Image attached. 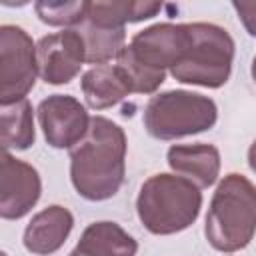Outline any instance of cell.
<instances>
[{
    "mask_svg": "<svg viewBox=\"0 0 256 256\" xmlns=\"http://www.w3.org/2000/svg\"><path fill=\"white\" fill-rule=\"evenodd\" d=\"M168 166L200 190L210 188L220 176V150L212 144H172L166 152Z\"/></svg>",
    "mask_w": 256,
    "mask_h": 256,
    "instance_id": "12",
    "label": "cell"
},
{
    "mask_svg": "<svg viewBox=\"0 0 256 256\" xmlns=\"http://www.w3.org/2000/svg\"><path fill=\"white\" fill-rule=\"evenodd\" d=\"M126 134L106 116H92L86 136L70 150V180L74 190L90 200L112 198L126 174Z\"/></svg>",
    "mask_w": 256,
    "mask_h": 256,
    "instance_id": "1",
    "label": "cell"
},
{
    "mask_svg": "<svg viewBox=\"0 0 256 256\" xmlns=\"http://www.w3.org/2000/svg\"><path fill=\"white\" fill-rule=\"evenodd\" d=\"M0 140L6 152L28 150L36 142L34 112L28 98L0 106Z\"/></svg>",
    "mask_w": 256,
    "mask_h": 256,
    "instance_id": "15",
    "label": "cell"
},
{
    "mask_svg": "<svg viewBox=\"0 0 256 256\" xmlns=\"http://www.w3.org/2000/svg\"><path fill=\"white\" fill-rule=\"evenodd\" d=\"M250 74H252V80L256 82V56L252 58V66H250Z\"/></svg>",
    "mask_w": 256,
    "mask_h": 256,
    "instance_id": "22",
    "label": "cell"
},
{
    "mask_svg": "<svg viewBox=\"0 0 256 256\" xmlns=\"http://www.w3.org/2000/svg\"><path fill=\"white\" fill-rule=\"evenodd\" d=\"M232 8L236 10L246 32L256 38V2H232Z\"/></svg>",
    "mask_w": 256,
    "mask_h": 256,
    "instance_id": "20",
    "label": "cell"
},
{
    "mask_svg": "<svg viewBox=\"0 0 256 256\" xmlns=\"http://www.w3.org/2000/svg\"><path fill=\"white\" fill-rule=\"evenodd\" d=\"M162 10L160 2H128V0H106L90 2L88 20L98 26L124 28L126 24L154 18Z\"/></svg>",
    "mask_w": 256,
    "mask_h": 256,
    "instance_id": "16",
    "label": "cell"
},
{
    "mask_svg": "<svg viewBox=\"0 0 256 256\" xmlns=\"http://www.w3.org/2000/svg\"><path fill=\"white\" fill-rule=\"evenodd\" d=\"M84 40L86 46V62L100 66L110 62L120 54L126 42V28H108V26H98L94 22L86 20L76 28Z\"/></svg>",
    "mask_w": 256,
    "mask_h": 256,
    "instance_id": "17",
    "label": "cell"
},
{
    "mask_svg": "<svg viewBox=\"0 0 256 256\" xmlns=\"http://www.w3.org/2000/svg\"><path fill=\"white\" fill-rule=\"evenodd\" d=\"M38 76L36 44L16 24L0 26V106L24 100Z\"/></svg>",
    "mask_w": 256,
    "mask_h": 256,
    "instance_id": "6",
    "label": "cell"
},
{
    "mask_svg": "<svg viewBox=\"0 0 256 256\" xmlns=\"http://www.w3.org/2000/svg\"><path fill=\"white\" fill-rule=\"evenodd\" d=\"M80 88L86 104L92 110H106L122 102L130 92V86L116 64H100L86 70L80 78Z\"/></svg>",
    "mask_w": 256,
    "mask_h": 256,
    "instance_id": "13",
    "label": "cell"
},
{
    "mask_svg": "<svg viewBox=\"0 0 256 256\" xmlns=\"http://www.w3.org/2000/svg\"><path fill=\"white\" fill-rule=\"evenodd\" d=\"M34 10L40 18V22L48 24V26H64L68 30V26L78 28L90 10V2L86 0H76V2H36Z\"/></svg>",
    "mask_w": 256,
    "mask_h": 256,
    "instance_id": "19",
    "label": "cell"
},
{
    "mask_svg": "<svg viewBox=\"0 0 256 256\" xmlns=\"http://www.w3.org/2000/svg\"><path fill=\"white\" fill-rule=\"evenodd\" d=\"M68 256H82V254H80V252H78V250H76V248H74V250H72V252H70V254H68Z\"/></svg>",
    "mask_w": 256,
    "mask_h": 256,
    "instance_id": "23",
    "label": "cell"
},
{
    "mask_svg": "<svg viewBox=\"0 0 256 256\" xmlns=\"http://www.w3.org/2000/svg\"><path fill=\"white\" fill-rule=\"evenodd\" d=\"M192 44L190 24L158 22L136 32L128 44L130 54L148 70H172L188 52Z\"/></svg>",
    "mask_w": 256,
    "mask_h": 256,
    "instance_id": "7",
    "label": "cell"
},
{
    "mask_svg": "<svg viewBox=\"0 0 256 256\" xmlns=\"http://www.w3.org/2000/svg\"><path fill=\"white\" fill-rule=\"evenodd\" d=\"M248 166H250V170L256 174V140L250 144V148H248Z\"/></svg>",
    "mask_w": 256,
    "mask_h": 256,
    "instance_id": "21",
    "label": "cell"
},
{
    "mask_svg": "<svg viewBox=\"0 0 256 256\" xmlns=\"http://www.w3.org/2000/svg\"><path fill=\"white\" fill-rule=\"evenodd\" d=\"M40 194L42 180L38 170L4 150L0 160V216L4 220L24 218L36 206Z\"/></svg>",
    "mask_w": 256,
    "mask_h": 256,
    "instance_id": "10",
    "label": "cell"
},
{
    "mask_svg": "<svg viewBox=\"0 0 256 256\" xmlns=\"http://www.w3.org/2000/svg\"><path fill=\"white\" fill-rule=\"evenodd\" d=\"M76 250L82 256H134L138 242L116 222H92L80 234Z\"/></svg>",
    "mask_w": 256,
    "mask_h": 256,
    "instance_id": "14",
    "label": "cell"
},
{
    "mask_svg": "<svg viewBox=\"0 0 256 256\" xmlns=\"http://www.w3.org/2000/svg\"><path fill=\"white\" fill-rule=\"evenodd\" d=\"M74 228V216L68 208L52 204L42 208L24 228V248L38 256L54 254L64 246Z\"/></svg>",
    "mask_w": 256,
    "mask_h": 256,
    "instance_id": "11",
    "label": "cell"
},
{
    "mask_svg": "<svg viewBox=\"0 0 256 256\" xmlns=\"http://www.w3.org/2000/svg\"><path fill=\"white\" fill-rule=\"evenodd\" d=\"M256 234V186L242 174H226L212 194L204 236L218 252H238Z\"/></svg>",
    "mask_w": 256,
    "mask_h": 256,
    "instance_id": "2",
    "label": "cell"
},
{
    "mask_svg": "<svg viewBox=\"0 0 256 256\" xmlns=\"http://www.w3.org/2000/svg\"><path fill=\"white\" fill-rule=\"evenodd\" d=\"M38 76L52 86L72 82L86 62V46L76 28L42 36L36 44Z\"/></svg>",
    "mask_w": 256,
    "mask_h": 256,
    "instance_id": "9",
    "label": "cell"
},
{
    "mask_svg": "<svg viewBox=\"0 0 256 256\" xmlns=\"http://www.w3.org/2000/svg\"><path fill=\"white\" fill-rule=\"evenodd\" d=\"M38 122L48 146L64 150L74 148L90 128L86 106L70 94H50L38 104Z\"/></svg>",
    "mask_w": 256,
    "mask_h": 256,
    "instance_id": "8",
    "label": "cell"
},
{
    "mask_svg": "<svg viewBox=\"0 0 256 256\" xmlns=\"http://www.w3.org/2000/svg\"><path fill=\"white\" fill-rule=\"evenodd\" d=\"M116 66L124 74V78L130 86V92H134V94H154L166 80L164 72H154V70H148L146 66H142L130 54L128 46H124L120 50V54L116 56Z\"/></svg>",
    "mask_w": 256,
    "mask_h": 256,
    "instance_id": "18",
    "label": "cell"
},
{
    "mask_svg": "<svg viewBox=\"0 0 256 256\" xmlns=\"http://www.w3.org/2000/svg\"><path fill=\"white\" fill-rule=\"evenodd\" d=\"M190 32L192 44L186 56L170 70L172 78L202 88L224 86L232 72L234 38L226 28L212 22H192Z\"/></svg>",
    "mask_w": 256,
    "mask_h": 256,
    "instance_id": "5",
    "label": "cell"
},
{
    "mask_svg": "<svg viewBox=\"0 0 256 256\" xmlns=\"http://www.w3.org/2000/svg\"><path fill=\"white\" fill-rule=\"evenodd\" d=\"M200 188L168 172H158L144 180L136 198V214L142 226L156 236H170L190 228L200 216Z\"/></svg>",
    "mask_w": 256,
    "mask_h": 256,
    "instance_id": "3",
    "label": "cell"
},
{
    "mask_svg": "<svg viewBox=\"0 0 256 256\" xmlns=\"http://www.w3.org/2000/svg\"><path fill=\"white\" fill-rule=\"evenodd\" d=\"M218 120L212 98L190 90H166L154 94L142 114L146 132L156 140H176L210 130Z\"/></svg>",
    "mask_w": 256,
    "mask_h": 256,
    "instance_id": "4",
    "label": "cell"
}]
</instances>
